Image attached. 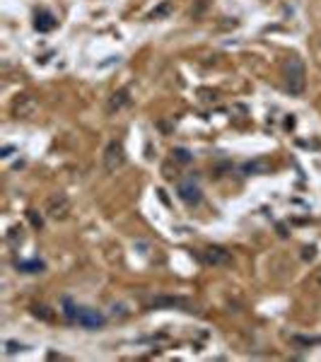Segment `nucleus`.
<instances>
[{
    "instance_id": "1",
    "label": "nucleus",
    "mask_w": 321,
    "mask_h": 362,
    "mask_svg": "<svg viewBox=\"0 0 321 362\" xmlns=\"http://www.w3.org/2000/svg\"><path fill=\"white\" fill-rule=\"evenodd\" d=\"M285 87L292 97H299L307 87V70L297 56L288 58V63H285Z\"/></svg>"
},
{
    "instance_id": "2",
    "label": "nucleus",
    "mask_w": 321,
    "mask_h": 362,
    "mask_svg": "<svg viewBox=\"0 0 321 362\" xmlns=\"http://www.w3.org/2000/svg\"><path fill=\"white\" fill-rule=\"evenodd\" d=\"M123 165H126V150H123V145L119 140H111L104 147V169L109 174H116Z\"/></svg>"
},
{
    "instance_id": "3",
    "label": "nucleus",
    "mask_w": 321,
    "mask_h": 362,
    "mask_svg": "<svg viewBox=\"0 0 321 362\" xmlns=\"http://www.w3.org/2000/svg\"><path fill=\"white\" fill-rule=\"evenodd\" d=\"M68 213H70V200H68L66 193L48 196V200H46V215H48V218L63 220V218H68Z\"/></svg>"
},
{
    "instance_id": "4",
    "label": "nucleus",
    "mask_w": 321,
    "mask_h": 362,
    "mask_svg": "<svg viewBox=\"0 0 321 362\" xmlns=\"http://www.w3.org/2000/svg\"><path fill=\"white\" fill-rule=\"evenodd\" d=\"M177 196L186 203V205H198L203 193H200L198 184H193V179H186V181H179L177 184Z\"/></svg>"
},
{
    "instance_id": "5",
    "label": "nucleus",
    "mask_w": 321,
    "mask_h": 362,
    "mask_svg": "<svg viewBox=\"0 0 321 362\" xmlns=\"http://www.w3.org/2000/svg\"><path fill=\"white\" fill-rule=\"evenodd\" d=\"M78 324L82 326V329H101L104 324H106V317L101 314V312H97V309H89V307H80V314H78Z\"/></svg>"
},
{
    "instance_id": "6",
    "label": "nucleus",
    "mask_w": 321,
    "mask_h": 362,
    "mask_svg": "<svg viewBox=\"0 0 321 362\" xmlns=\"http://www.w3.org/2000/svg\"><path fill=\"white\" fill-rule=\"evenodd\" d=\"M34 109H36V99L32 94H20V97L15 99V104H12V111H15V116H20V119H27V116H32Z\"/></svg>"
},
{
    "instance_id": "7",
    "label": "nucleus",
    "mask_w": 321,
    "mask_h": 362,
    "mask_svg": "<svg viewBox=\"0 0 321 362\" xmlns=\"http://www.w3.org/2000/svg\"><path fill=\"white\" fill-rule=\"evenodd\" d=\"M203 258H205V264H210V266H225L232 261V253L225 251L222 246H210V249H205Z\"/></svg>"
},
{
    "instance_id": "8",
    "label": "nucleus",
    "mask_w": 321,
    "mask_h": 362,
    "mask_svg": "<svg viewBox=\"0 0 321 362\" xmlns=\"http://www.w3.org/2000/svg\"><path fill=\"white\" fill-rule=\"evenodd\" d=\"M242 172L244 174H268L271 172V160L258 157V160H251V162H244Z\"/></svg>"
},
{
    "instance_id": "9",
    "label": "nucleus",
    "mask_w": 321,
    "mask_h": 362,
    "mask_svg": "<svg viewBox=\"0 0 321 362\" xmlns=\"http://www.w3.org/2000/svg\"><path fill=\"white\" fill-rule=\"evenodd\" d=\"M128 94H131L128 89H119V92H114V94L109 97V104H106V109L114 114V111H121L123 107H128V104H131V97H128Z\"/></svg>"
},
{
    "instance_id": "10",
    "label": "nucleus",
    "mask_w": 321,
    "mask_h": 362,
    "mask_svg": "<svg viewBox=\"0 0 321 362\" xmlns=\"http://www.w3.org/2000/svg\"><path fill=\"white\" fill-rule=\"evenodd\" d=\"M34 27H36L39 32H51L56 27V17L48 10H39L36 17H34Z\"/></svg>"
},
{
    "instance_id": "11",
    "label": "nucleus",
    "mask_w": 321,
    "mask_h": 362,
    "mask_svg": "<svg viewBox=\"0 0 321 362\" xmlns=\"http://www.w3.org/2000/svg\"><path fill=\"white\" fill-rule=\"evenodd\" d=\"M15 268L20 271V273H41L46 268L44 261H39V258H32V261H17Z\"/></svg>"
},
{
    "instance_id": "12",
    "label": "nucleus",
    "mask_w": 321,
    "mask_h": 362,
    "mask_svg": "<svg viewBox=\"0 0 321 362\" xmlns=\"http://www.w3.org/2000/svg\"><path fill=\"white\" fill-rule=\"evenodd\" d=\"M162 304H167V307H184L186 312H191V304L186 299H181V297H157L152 302V307H162Z\"/></svg>"
},
{
    "instance_id": "13",
    "label": "nucleus",
    "mask_w": 321,
    "mask_h": 362,
    "mask_svg": "<svg viewBox=\"0 0 321 362\" xmlns=\"http://www.w3.org/2000/svg\"><path fill=\"white\" fill-rule=\"evenodd\" d=\"M78 314H80V307L70 299V297H63V317H66V321H70V324H78Z\"/></svg>"
},
{
    "instance_id": "14",
    "label": "nucleus",
    "mask_w": 321,
    "mask_h": 362,
    "mask_svg": "<svg viewBox=\"0 0 321 362\" xmlns=\"http://www.w3.org/2000/svg\"><path fill=\"white\" fill-rule=\"evenodd\" d=\"M172 12H174V3H172V0H162L155 10L150 12V20H162V17L172 15Z\"/></svg>"
},
{
    "instance_id": "15",
    "label": "nucleus",
    "mask_w": 321,
    "mask_h": 362,
    "mask_svg": "<svg viewBox=\"0 0 321 362\" xmlns=\"http://www.w3.org/2000/svg\"><path fill=\"white\" fill-rule=\"evenodd\" d=\"M172 154H174V160H177L179 165H188V162L193 160V154L188 152L186 147H174V150H172Z\"/></svg>"
},
{
    "instance_id": "16",
    "label": "nucleus",
    "mask_w": 321,
    "mask_h": 362,
    "mask_svg": "<svg viewBox=\"0 0 321 362\" xmlns=\"http://www.w3.org/2000/svg\"><path fill=\"white\" fill-rule=\"evenodd\" d=\"M32 314L36 319H44V321H51L54 319V314L48 312V307H44V304H36V307H32Z\"/></svg>"
},
{
    "instance_id": "17",
    "label": "nucleus",
    "mask_w": 321,
    "mask_h": 362,
    "mask_svg": "<svg viewBox=\"0 0 321 362\" xmlns=\"http://www.w3.org/2000/svg\"><path fill=\"white\" fill-rule=\"evenodd\" d=\"M22 227H12L10 234H8V239H10V244H17V241H22Z\"/></svg>"
},
{
    "instance_id": "18",
    "label": "nucleus",
    "mask_w": 321,
    "mask_h": 362,
    "mask_svg": "<svg viewBox=\"0 0 321 362\" xmlns=\"http://www.w3.org/2000/svg\"><path fill=\"white\" fill-rule=\"evenodd\" d=\"M5 345H8V352H10V355H15V352H20L24 348L22 343H15V340H8Z\"/></svg>"
},
{
    "instance_id": "19",
    "label": "nucleus",
    "mask_w": 321,
    "mask_h": 362,
    "mask_svg": "<svg viewBox=\"0 0 321 362\" xmlns=\"http://www.w3.org/2000/svg\"><path fill=\"white\" fill-rule=\"evenodd\" d=\"M29 220H32L34 227H41V225H44V222H41V218H39V215H36L34 210H29Z\"/></svg>"
},
{
    "instance_id": "20",
    "label": "nucleus",
    "mask_w": 321,
    "mask_h": 362,
    "mask_svg": "<svg viewBox=\"0 0 321 362\" xmlns=\"http://www.w3.org/2000/svg\"><path fill=\"white\" fill-rule=\"evenodd\" d=\"M10 152H12L10 145H8V147H3V157H10Z\"/></svg>"
},
{
    "instance_id": "21",
    "label": "nucleus",
    "mask_w": 321,
    "mask_h": 362,
    "mask_svg": "<svg viewBox=\"0 0 321 362\" xmlns=\"http://www.w3.org/2000/svg\"><path fill=\"white\" fill-rule=\"evenodd\" d=\"M319 285H321V273H319Z\"/></svg>"
}]
</instances>
